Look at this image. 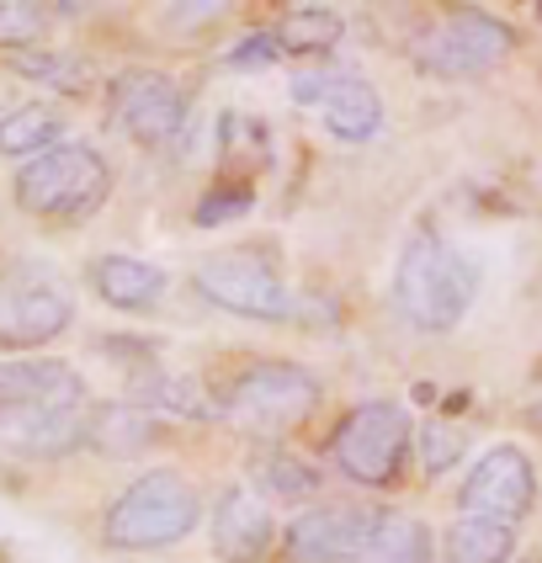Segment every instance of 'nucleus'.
Segmentation results:
<instances>
[{
	"label": "nucleus",
	"mask_w": 542,
	"mask_h": 563,
	"mask_svg": "<svg viewBox=\"0 0 542 563\" xmlns=\"http://www.w3.org/2000/svg\"><path fill=\"white\" fill-rule=\"evenodd\" d=\"M478 298V266L457 245H446L436 229L410 234L394 266V303L425 335H446L463 324V313Z\"/></svg>",
	"instance_id": "nucleus-1"
},
{
	"label": "nucleus",
	"mask_w": 542,
	"mask_h": 563,
	"mask_svg": "<svg viewBox=\"0 0 542 563\" xmlns=\"http://www.w3.org/2000/svg\"><path fill=\"white\" fill-rule=\"evenodd\" d=\"M112 191V165L96 155L91 144H54L43 155H32L16 170V202L22 213L48 223H80Z\"/></svg>",
	"instance_id": "nucleus-2"
},
{
	"label": "nucleus",
	"mask_w": 542,
	"mask_h": 563,
	"mask_svg": "<svg viewBox=\"0 0 542 563\" xmlns=\"http://www.w3.org/2000/svg\"><path fill=\"white\" fill-rule=\"evenodd\" d=\"M202 521V495L191 489L181 473H144L133 478L123 495L107 510V542L128 548V553H150V548H170L181 537L197 532Z\"/></svg>",
	"instance_id": "nucleus-3"
},
{
	"label": "nucleus",
	"mask_w": 542,
	"mask_h": 563,
	"mask_svg": "<svg viewBox=\"0 0 542 563\" xmlns=\"http://www.w3.org/2000/svg\"><path fill=\"white\" fill-rule=\"evenodd\" d=\"M410 415L394 405V399H367V405H356L335 426V437H330V457H335V468L346 473L351 484H362V489H388V484H399V473H405V452H410Z\"/></svg>",
	"instance_id": "nucleus-4"
},
{
	"label": "nucleus",
	"mask_w": 542,
	"mask_h": 563,
	"mask_svg": "<svg viewBox=\"0 0 542 563\" xmlns=\"http://www.w3.org/2000/svg\"><path fill=\"white\" fill-rule=\"evenodd\" d=\"M314 405H319V383L298 362H251L223 388V415L234 426H251V431L298 426Z\"/></svg>",
	"instance_id": "nucleus-5"
},
{
	"label": "nucleus",
	"mask_w": 542,
	"mask_h": 563,
	"mask_svg": "<svg viewBox=\"0 0 542 563\" xmlns=\"http://www.w3.org/2000/svg\"><path fill=\"white\" fill-rule=\"evenodd\" d=\"M510 48H516L510 22L489 16V11H452L446 22L414 37V64L425 75H442V80H468V75L495 69Z\"/></svg>",
	"instance_id": "nucleus-6"
},
{
	"label": "nucleus",
	"mask_w": 542,
	"mask_h": 563,
	"mask_svg": "<svg viewBox=\"0 0 542 563\" xmlns=\"http://www.w3.org/2000/svg\"><path fill=\"white\" fill-rule=\"evenodd\" d=\"M197 287H202L208 303L240 313V319H261V324H287V319L298 313L287 282L277 277L266 261H255L251 251L208 255V261L197 266Z\"/></svg>",
	"instance_id": "nucleus-7"
},
{
	"label": "nucleus",
	"mask_w": 542,
	"mask_h": 563,
	"mask_svg": "<svg viewBox=\"0 0 542 563\" xmlns=\"http://www.w3.org/2000/svg\"><path fill=\"white\" fill-rule=\"evenodd\" d=\"M463 516H478V521H500L516 532V521H527L532 516V505H538V463L521 452V446H489L484 457H478L468 478H463Z\"/></svg>",
	"instance_id": "nucleus-8"
},
{
	"label": "nucleus",
	"mask_w": 542,
	"mask_h": 563,
	"mask_svg": "<svg viewBox=\"0 0 542 563\" xmlns=\"http://www.w3.org/2000/svg\"><path fill=\"white\" fill-rule=\"evenodd\" d=\"M69 298L64 287L32 272V266H11L0 277V351H32V345L59 341L69 330Z\"/></svg>",
	"instance_id": "nucleus-9"
},
{
	"label": "nucleus",
	"mask_w": 542,
	"mask_h": 563,
	"mask_svg": "<svg viewBox=\"0 0 542 563\" xmlns=\"http://www.w3.org/2000/svg\"><path fill=\"white\" fill-rule=\"evenodd\" d=\"M378 521L383 516L373 505H351V500L314 505V510H303L287 527V553L298 563H356Z\"/></svg>",
	"instance_id": "nucleus-10"
},
{
	"label": "nucleus",
	"mask_w": 542,
	"mask_h": 563,
	"mask_svg": "<svg viewBox=\"0 0 542 563\" xmlns=\"http://www.w3.org/2000/svg\"><path fill=\"white\" fill-rule=\"evenodd\" d=\"M112 112L139 144H170L187 118V91L159 69H123L112 80Z\"/></svg>",
	"instance_id": "nucleus-11"
},
{
	"label": "nucleus",
	"mask_w": 542,
	"mask_h": 563,
	"mask_svg": "<svg viewBox=\"0 0 542 563\" xmlns=\"http://www.w3.org/2000/svg\"><path fill=\"white\" fill-rule=\"evenodd\" d=\"M59 405H86V383L69 362H54V356L0 362V431Z\"/></svg>",
	"instance_id": "nucleus-12"
},
{
	"label": "nucleus",
	"mask_w": 542,
	"mask_h": 563,
	"mask_svg": "<svg viewBox=\"0 0 542 563\" xmlns=\"http://www.w3.org/2000/svg\"><path fill=\"white\" fill-rule=\"evenodd\" d=\"M213 548L223 563H261L272 548V516L251 489H223L213 505Z\"/></svg>",
	"instance_id": "nucleus-13"
},
{
	"label": "nucleus",
	"mask_w": 542,
	"mask_h": 563,
	"mask_svg": "<svg viewBox=\"0 0 542 563\" xmlns=\"http://www.w3.org/2000/svg\"><path fill=\"white\" fill-rule=\"evenodd\" d=\"M91 287L101 292V303L144 313L165 298L170 277L159 272L155 261H144V255H101V261H91Z\"/></svg>",
	"instance_id": "nucleus-14"
},
{
	"label": "nucleus",
	"mask_w": 542,
	"mask_h": 563,
	"mask_svg": "<svg viewBox=\"0 0 542 563\" xmlns=\"http://www.w3.org/2000/svg\"><path fill=\"white\" fill-rule=\"evenodd\" d=\"M319 107H324V128H330L341 144H367L383 128V96L373 91L362 75H335Z\"/></svg>",
	"instance_id": "nucleus-15"
},
{
	"label": "nucleus",
	"mask_w": 542,
	"mask_h": 563,
	"mask_svg": "<svg viewBox=\"0 0 542 563\" xmlns=\"http://www.w3.org/2000/svg\"><path fill=\"white\" fill-rule=\"evenodd\" d=\"M86 426H91L86 405H59L22 420V426H11V431H0V441L11 452H22V457H64V452H75L86 441Z\"/></svg>",
	"instance_id": "nucleus-16"
},
{
	"label": "nucleus",
	"mask_w": 542,
	"mask_h": 563,
	"mask_svg": "<svg viewBox=\"0 0 542 563\" xmlns=\"http://www.w3.org/2000/svg\"><path fill=\"white\" fill-rule=\"evenodd\" d=\"M155 437H159V420L139 405H107L96 409L91 426H86V441L96 452H107V457H139V452L155 446Z\"/></svg>",
	"instance_id": "nucleus-17"
},
{
	"label": "nucleus",
	"mask_w": 542,
	"mask_h": 563,
	"mask_svg": "<svg viewBox=\"0 0 542 563\" xmlns=\"http://www.w3.org/2000/svg\"><path fill=\"white\" fill-rule=\"evenodd\" d=\"M356 563H431V532L414 516H383Z\"/></svg>",
	"instance_id": "nucleus-18"
},
{
	"label": "nucleus",
	"mask_w": 542,
	"mask_h": 563,
	"mask_svg": "<svg viewBox=\"0 0 542 563\" xmlns=\"http://www.w3.org/2000/svg\"><path fill=\"white\" fill-rule=\"evenodd\" d=\"M277 32V43H283V54H330L335 43H341V11H330V5H292L283 16V27Z\"/></svg>",
	"instance_id": "nucleus-19"
},
{
	"label": "nucleus",
	"mask_w": 542,
	"mask_h": 563,
	"mask_svg": "<svg viewBox=\"0 0 542 563\" xmlns=\"http://www.w3.org/2000/svg\"><path fill=\"white\" fill-rule=\"evenodd\" d=\"M59 133H64L59 107L27 101V107H16L11 118H0V155H43V150H54Z\"/></svg>",
	"instance_id": "nucleus-20"
},
{
	"label": "nucleus",
	"mask_w": 542,
	"mask_h": 563,
	"mask_svg": "<svg viewBox=\"0 0 542 563\" xmlns=\"http://www.w3.org/2000/svg\"><path fill=\"white\" fill-rule=\"evenodd\" d=\"M510 553H516V532L500 521L463 516L446 532V563H510Z\"/></svg>",
	"instance_id": "nucleus-21"
},
{
	"label": "nucleus",
	"mask_w": 542,
	"mask_h": 563,
	"mask_svg": "<svg viewBox=\"0 0 542 563\" xmlns=\"http://www.w3.org/2000/svg\"><path fill=\"white\" fill-rule=\"evenodd\" d=\"M139 405H150V409H170V415H208V394L197 388V383H187V377H165V373H155V377H144L139 383Z\"/></svg>",
	"instance_id": "nucleus-22"
},
{
	"label": "nucleus",
	"mask_w": 542,
	"mask_h": 563,
	"mask_svg": "<svg viewBox=\"0 0 542 563\" xmlns=\"http://www.w3.org/2000/svg\"><path fill=\"white\" fill-rule=\"evenodd\" d=\"M261 484H266V495H277V500H309L319 489V473L303 463V457H292V452H272L266 463H261Z\"/></svg>",
	"instance_id": "nucleus-23"
},
{
	"label": "nucleus",
	"mask_w": 542,
	"mask_h": 563,
	"mask_svg": "<svg viewBox=\"0 0 542 563\" xmlns=\"http://www.w3.org/2000/svg\"><path fill=\"white\" fill-rule=\"evenodd\" d=\"M43 22H48V5L0 0V48H32L43 37Z\"/></svg>",
	"instance_id": "nucleus-24"
},
{
	"label": "nucleus",
	"mask_w": 542,
	"mask_h": 563,
	"mask_svg": "<svg viewBox=\"0 0 542 563\" xmlns=\"http://www.w3.org/2000/svg\"><path fill=\"white\" fill-rule=\"evenodd\" d=\"M463 431L457 426H446V420H431V426H420V463L425 473H446L457 457H463Z\"/></svg>",
	"instance_id": "nucleus-25"
},
{
	"label": "nucleus",
	"mask_w": 542,
	"mask_h": 563,
	"mask_svg": "<svg viewBox=\"0 0 542 563\" xmlns=\"http://www.w3.org/2000/svg\"><path fill=\"white\" fill-rule=\"evenodd\" d=\"M255 208V191L245 187V181H229V187L219 191H208L202 202H197V223L208 229V223H229V219H240V213H251Z\"/></svg>",
	"instance_id": "nucleus-26"
},
{
	"label": "nucleus",
	"mask_w": 542,
	"mask_h": 563,
	"mask_svg": "<svg viewBox=\"0 0 542 563\" xmlns=\"http://www.w3.org/2000/svg\"><path fill=\"white\" fill-rule=\"evenodd\" d=\"M277 59H283L277 32H251V37H240L229 48V69H266V64H277Z\"/></svg>",
	"instance_id": "nucleus-27"
},
{
	"label": "nucleus",
	"mask_w": 542,
	"mask_h": 563,
	"mask_svg": "<svg viewBox=\"0 0 542 563\" xmlns=\"http://www.w3.org/2000/svg\"><path fill=\"white\" fill-rule=\"evenodd\" d=\"M527 420H532V426L542 431V405H532V415H527Z\"/></svg>",
	"instance_id": "nucleus-28"
},
{
	"label": "nucleus",
	"mask_w": 542,
	"mask_h": 563,
	"mask_svg": "<svg viewBox=\"0 0 542 563\" xmlns=\"http://www.w3.org/2000/svg\"><path fill=\"white\" fill-rule=\"evenodd\" d=\"M538 16H542V0H538Z\"/></svg>",
	"instance_id": "nucleus-29"
}]
</instances>
